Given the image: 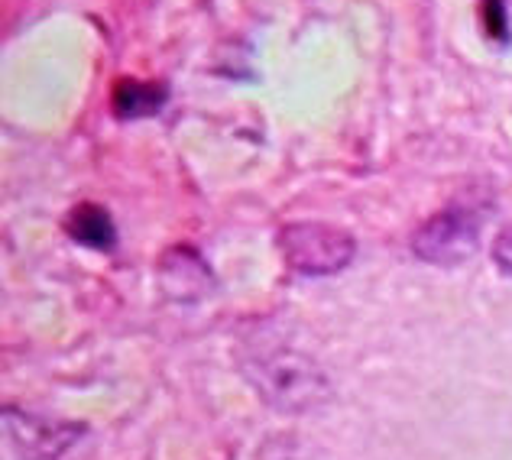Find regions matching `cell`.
<instances>
[{"instance_id":"obj_1","label":"cell","mask_w":512,"mask_h":460,"mask_svg":"<svg viewBox=\"0 0 512 460\" xmlns=\"http://www.w3.org/2000/svg\"><path fill=\"white\" fill-rule=\"evenodd\" d=\"M244 370L253 389L282 412H305L312 405L328 399V380L305 354H295L289 347L263 344L247 350Z\"/></svg>"},{"instance_id":"obj_2","label":"cell","mask_w":512,"mask_h":460,"mask_svg":"<svg viewBox=\"0 0 512 460\" xmlns=\"http://www.w3.org/2000/svg\"><path fill=\"white\" fill-rule=\"evenodd\" d=\"M279 250L289 269L305 276H334L354 260L357 240L347 230L318 221L286 224L279 230Z\"/></svg>"},{"instance_id":"obj_3","label":"cell","mask_w":512,"mask_h":460,"mask_svg":"<svg viewBox=\"0 0 512 460\" xmlns=\"http://www.w3.org/2000/svg\"><path fill=\"white\" fill-rule=\"evenodd\" d=\"M480 243V224L461 208L438 211L412 234V250L431 266H461Z\"/></svg>"},{"instance_id":"obj_4","label":"cell","mask_w":512,"mask_h":460,"mask_svg":"<svg viewBox=\"0 0 512 460\" xmlns=\"http://www.w3.org/2000/svg\"><path fill=\"white\" fill-rule=\"evenodd\" d=\"M169 101V88L159 81H140V78H120L111 88V107L120 120H140L159 114V107Z\"/></svg>"},{"instance_id":"obj_5","label":"cell","mask_w":512,"mask_h":460,"mask_svg":"<svg viewBox=\"0 0 512 460\" xmlns=\"http://www.w3.org/2000/svg\"><path fill=\"white\" fill-rule=\"evenodd\" d=\"M65 234L91 250H111L117 243L114 218L107 214V208L91 205V201H82V205H75L65 214Z\"/></svg>"},{"instance_id":"obj_6","label":"cell","mask_w":512,"mask_h":460,"mask_svg":"<svg viewBox=\"0 0 512 460\" xmlns=\"http://www.w3.org/2000/svg\"><path fill=\"white\" fill-rule=\"evenodd\" d=\"M201 269H208L205 260L195 253V250H188V247H175L163 266H159V276H163V289L172 292L175 299H198L201 292H208L211 286L208 282H198V279H188V273H201Z\"/></svg>"},{"instance_id":"obj_7","label":"cell","mask_w":512,"mask_h":460,"mask_svg":"<svg viewBox=\"0 0 512 460\" xmlns=\"http://www.w3.org/2000/svg\"><path fill=\"white\" fill-rule=\"evenodd\" d=\"M483 30L496 43L509 39V20H506V0H483Z\"/></svg>"},{"instance_id":"obj_8","label":"cell","mask_w":512,"mask_h":460,"mask_svg":"<svg viewBox=\"0 0 512 460\" xmlns=\"http://www.w3.org/2000/svg\"><path fill=\"white\" fill-rule=\"evenodd\" d=\"M493 263L503 269L506 276H512V224L500 230V237L493 243Z\"/></svg>"}]
</instances>
